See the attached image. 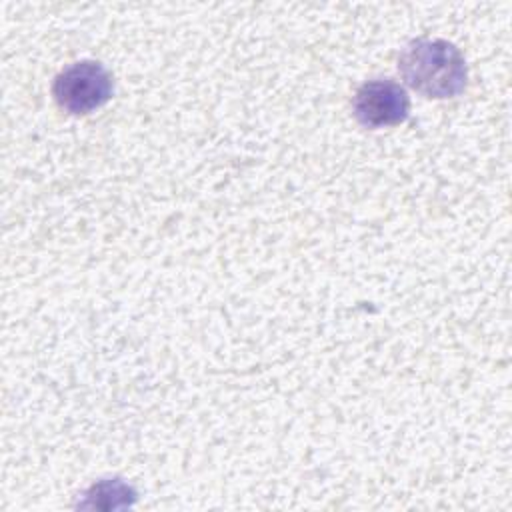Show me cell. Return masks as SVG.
Masks as SVG:
<instances>
[{"label":"cell","mask_w":512,"mask_h":512,"mask_svg":"<svg viewBox=\"0 0 512 512\" xmlns=\"http://www.w3.org/2000/svg\"><path fill=\"white\" fill-rule=\"evenodd\" d=\"M402 80L426 98L458 96L468 82V64L460 48L444 38L410 40L398 58Z\"/></svg>","instance_id":"obj_1"},{"label":"cell","mask_w":512,"mask_h":512,"mask_svg":"<svg viewBox=\"0 0 512 512\" xmlns=\"http://www.w3.org/2000/svg\"><path fill=\"white\" fill-rule=\"evenodd\" d=\"M114 92V80L108 68L98 60H78L62 68L52 84L56 104L74 116L90 114L102 108Z\"/></svg>","instance_id":"obj_2"},{"label":"cell","mask_w":512,"mask_h":512,"mask_svg":"<svg viewBox=\"0 0 512 512\" xmlns=\"http://www.w3.org/2000/svg\"><path fill=\"white\" fill-rule=\"evenodd\" d=\"M356 120L366 128H384L404 122L410 114V96L390 78H374L358 86L352 98Z\"/></svg>","instance_id":"obj_3"}]
</instances>
